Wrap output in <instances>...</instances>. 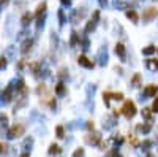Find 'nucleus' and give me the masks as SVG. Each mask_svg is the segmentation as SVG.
Here are the masks:
<instances>
[{
  "label": "nucleus",
  "mask_w": 158,
  "mask_h": 157,
  "mask_svg": "<svg viewBox=\"0 0 158 157\" xmlns=\"http://www.w3.org/2000/svg\"><path fill=\"white\" fill-rule=\"evenodd\" d=\"M136 113H138V109H136L134 101L125 100V103H123V106H122V114H123L127 119H131V117L136 116Z\"/></svg>",
  "instance_id": "f257e3e1"
},
{
  "label": "nucleus",
  "mask_w": 158,
  "mask_h": 157,
  "mask_svg": "<svg viewBox=\"0 0 158 157\" xmlns=\"http://www.w3.org/2000/svg\"><path fill=\"white\" fill-rule=\"evenodd\" d=\"M24 132H25L24 125H21V124L13 125V127L10 128V130H8V138H17V136H22V135H24Z\"/></svg>",
  "instance_id": "f03ea898"
},
{
  "label": "nucleus",
  "mask_w": 158,
  "mask_h": 157,
  "mask_svg": "<svg viewBox=\"0 0 158 157\" xmlns=\"http://www.w3.org/2000/svg\"><path fill=\"white\" fill-rule=\"evenodd\" d=\"M158 16V10L155 6H149V8H145L144 10V13H142V19L144 21H152V19H155V17Z\"/></svg>",
  "instance_id": "7ed1b4c3"
},
{
  "label": "nucleus",
  "mask_w": 158,
  "mask_h": 157,
  "mask_svg": "<svg viewBox=\"0 0 158 157\" xmlns=\"http://www.w3.org/2000/svg\"><path fill=\"white\" fill-rule=\"evenodd\" d=\"M78 63H79L81 67H84V68H89V70H92V68L95 67V63L92 62L89 57H86V56H79V57H78Z\"/></svg>",
  "instance_id": "20e7f679"
},
{
  "label": "nucleus",
  "mask_w": 158,
  "mask_h": 157,
  "mask_svg": "<svg viewBox=\"0 0 158 157\" xmlns=\"http://www.w3.org/2000/svg\"><path fill=\"white\" fill-rule=\"evenodd\" d=\"M144 95H145L147 98L156 97V95H158V86H156V84H149V86L144 89Z\"/></svg>",
  "instance_id": "39448f33"
},
{
  "label": "nucleus",
  "mask_w": 158,
  "mask_h": 157,
  "mask_svg": "<svg viewBox=\"0 0 158 157\" xmlns=\"http://www.w3.org/2000/svg\"><path fill=\"white\" fill-rule=\"evenodd\" d=\"M98 19H100V13H98V11H95V13H94V19H90V21H89V24L86 25V32H87V33H89L90 30H94V29H95V25H97V21H98Z\"/></svg>",
  "instance_id": "423d86ee"
},
{
  "label": "nucleus",
  "mask_w": 158,
  "mask_h": 157,
  "mask_svg": "<svg viewBox=\"0 0 158 157\" xmlns=\"http://www.w3.org/2000/svg\"><path fill=\"white\" fill-rule=\"evenodd\" d=\"M116 54L122 59V60H125V57H127V49H125V46L122 44V43H117L116 44Z\"/></svg>",
  "instance_id": "0eeeda50"
},
{
  "label": "nucleus",
  "mask_w": 158,
  "mask_h": 157,
  "mask_svg": "<svg viewBox=\"0 0 158 157\" xmlns=\"http://www.w3.org/2000/svg\"><path fill=\"white\" fill-rule=\"evenodd\" d=\"M145 67L150 70V71L158 70V59H147V60H145Z\"/></svg>",
  "instance_id": "6e6552de"
},
{
  "label": "nucleus",
  "mask_w": 158,
  "mask_h": 157,
  "mask_svg": "<svg viewBox=\"0 0 158 157\" xmlns=\"http://www.w3.org/2000/svg\"><path fill=\"white\" fill-rule=\"evenodd\" d=\"M127 17H128V19L131 21L133 24H138V21H139L138 13H136V11H133V10H128V11H127Z\"/></svg>",
  "instance_id": "1a4fd4ad"
},
{
  "label": "nucleus",
  "mask_w": 158,
  "mask_h": 157,
  "mask_svg": "<svg viewBox=\"0 0 158 157\" xmlns=\"http://www.w3.org/2000/svg\"><path fill=\"white\" fill-rule=\"evenodd\" d=\"M32 44H33V41L32 40H27V41H24V44H22V54H27L30 49H32Z\"/></svg>",
  "instance_id": "9d476101"
},
{
  "label": "nucleus",
  "mask_w": 158,
  "mask_h": 157,
  "mask_svg": "<svg viewBox=\"0 0 158 157\" xmlns=\"http://www.w3.org/2000/svg\"><path fill=\"white\" fill-rule=\"evenodd\" d=\"M48 152H49L51 155H52V154H60V152H62V147H60L59 144H51Z\"/></svg>",
  "instance_id": "9b49d317"
},
{
  "label": "nucleus",
  "mask_w": 158,
  "mask_h": 157,
  "mask_svg": "<svg viewBox=\"0 0 158 157\" xmlns=\"http://www.w3.org/2000/svg\"><path fill=\"white\" fill-rule=\"evenodd\" d=\"M78 41H79V40H78V32H74V30H73V32H71V40H70V46H71V48H74V46L78 44Z\"/></svg>",
  "instance_id": "f8f14e48"
},
{
  "label": "nucleus",
  "mask_w": 158,
  "mask_h": 157,
  "mask_svg": "<svg viewBox=\"0 0 158 157\" xmlns=\"http://www.w3.org/2000/svg\"><path fill=\"white\" fill-rule=\"evenodd\" d=\"M139 84H141V75L136 73V75L131 78V86H133V87H138Z\"/></svg>",
  "instance_id": "ddd939ff"
},
{
  "label": "nucleus",
  "mask_w": 158,
  "mask_h": 157,
  "mask_svg": "<svg viewBox=\"0 0 158 157\" xmlns=\"http://www.w3.org/2000/svg\"><path fill=\"white\" fill-rule=\"evenodd\" d=\"M100 138H101V136H100L98 133H92V136H87L86 140H87L89 143H94V144H95V143H98V141H100Z\"/></svg>",
  "instance_id": "4468645a"
},
{
  "label": "nucleus",
  "mask_w": 158,
  "mask_h": 157,
  "mask_svg": "<svg viewBox=\"0 0 158 157\" xmlns=\"http://www.w3.org/2000/svg\"><path fill=\"white\" fill-rule=\"evenodd\" d=\"M142 116L147 119L149 122H150V121H152V109H150V108H144V109H142Z\"/></svg>",
  "instance_id": "2eb2a0df"
},
{
  "label": "nucleus",
  "mask_w": 158,
  "mask_h": 157,
  "mask_svg": "<svg viewBox=\"0 0 158 157\" xmlns=\"http://www.w3.org/2000/svg\"><path fill=\"white\" fill-rule=\"evenodd\" d=\"M32 17H33V16H32L30 13H25V14L22 16V19H21V22H22L24 25H27V24H30V22H32Z\"/></svg>",
  "instance_id": "dca6fc26"
},
{
  "label": "nucleus",
  "mask_w": 158,
  "mask_h": 157,
  "mask_svg": "<svg viewBox=\"0 0 158 157\" xmlns=\"http://www.w3.org/2000/svg\"><path fill=\"white\" fill-rule=\"evenodd\" d=\"M144 56H150V54H155V46H147V48L142 49Z\"/></svg>",
  "instance_id": "f3484780"
},
{
  "label": "nucleus",
  "mask_w": 158,
  "mask_h": 157,
  "mask_svg": "<svg viewBox=\"0 0 158 157\" xmlns=\"http://www.w3.org/2000/svg\"><path fill=\"white\" fill-rule=\"evenodd\" d=\"M55 92H57V95H60V97L65 94V86H63V82H59L57 87H55Z\"/></svg>",
  "instance_id": "a211bd4d"
},
{
  "label": "nucleus",
  "mask_w": 158,
  "mask_h": 157,
  "mask_svg": "<svg viewBox=\"0 0 158 157\" xmlns=\"http://www.w3.org/2000/svg\"><path fill=\"white\" fill-rule=\"evenodd\" d=\"M73 157H84V147H79L73 152Z\"/></svg>",
  "instance_id": "6ab92c4d"
},
{
  "label": "nucleus",
  "mask_w": 158,
  "mask_h": 157,
  "mask_svg": "<svg viewBox=\"0 0 158 157\" xmlns=\"http://www.w3.org/2000/svg\"><path fill=\"white\" fill-rule=\"evenodd\" d=\"M138 130H141V132L147 133L149 130H150V124H147V125H138Z\"/></svg>",
  "instance_id": "aec40b11"
},
{
  "label": "nucleus",
  "mask_w": 158,
  "mask_h": 157,
  "mask_svg": "<svg viewBox=\"0 0 158 157\" xmlns=\"http://www.w3.org/2000/svg\"><path fill=\"white\" fill-rule=\"evenodd\" d=\"M55 132H57V136H59V138H63V136H65L63 125H59V127H57V130H55Z\"/></svg>",
  "instance_id": "412c9836"
},
{
  "label": "nucleus",
  "mask_w": 158,
  "mask_h": 157,
  "mask_svg": "<svg viewBox=\"0 0 158 157\" xmlns=\"http://www.w3.org/2000/svg\"><path fill=\"white\" fill-rule=\"evenodd\" d=\"M44 10H46V2H43V3H40V5H38V10H36V14L44 13Z\"/></svg>",
  "instance_id": "4be33fe9"
},
{
  "label": "nucleus",
  "mask_w": 158,
  "mask_h": 157,
  "mask_svg": "<svg viewBox=\"0 0 158 157\" xmlns=\"http://www.w3.org/2000/svg\"><path fill=\"white\" fill-rule=\"evenodd\" d=\"M103 100H105L106 106H109V100H111V92H105V95H103Z\"/></svg>",
  "instance_id": "5701e85b"
},
{
  "label": "nucleus",
  "mask_w": 158,
  "mask_h": 157,
  "mask_svg": "<svg viewBox=\"0 0 158 157\" xmlns=\"http://www.w3.org/2000/svg\"><path fill=\"white\" fill-rule=\"evenodd\" d=\"M152 111L153 113H158V95L155 97V100H153V105H152Z\"/></svg>",
  "instance_id": "b1692460"
},
{
  "label": "nucleus",
  "mask_w": 158,
  "mask_h": 157,
  "mask_svg": "<svg viewBox=\"0 0 158 157\" xmlns=\"http://www.w3.org/2000/svg\"><path fill=\"white\" fill-rule=\"evenodd\" d=\"M8 151V146L5 143H0V152H6Z\"/></svg>",
  "instance_id": "393cba45"
},
{
  "label": "nucleus",
  "mask_w": 158,
  "mask_h": 157,
  "mask_svg": "<svg viewBox=\"0 0 158 157\" xmlns=\"http://www.w3.org/2000/svg\"><path fill=\"white\" fill-rule=\"evenodd\" d=\"M59 19H60V24L65 22V16H63V11H62V10L59 11Z\"/></svg>",
  "instance_id": "a878e982"
},
{
  "label": "nucleus",
  "mask_w": 158,
  "mask_h": 157,
  "mask_svg": "<svg viewBox=\"0 0 158 157\" xmlns=\"http://www.w3.org/2000/svg\"><path fill=\"white\" fill-rule=\"evenodd\" d=\"M5 65H6V60H5V57H2V59H0V68L5 67Z\"/></svg>",
  "instance_id": "bb28decb"
},
{
  "label": "nucleus",
  "mask_w": 158,
  "mask_h": 157,
  "mask_svg": "<svg viewBox=\"0 0 158 157\" xmlns=\"http://www.w3.org/2000/svg\"><path fill=\"white\" fill-rule=\"evenodd\" d=\"M150 144H152V141H150V140H145V141H142V146H145V147H149Z\"/></svg>",
  "instance_id": "cd10ccee"
},
{
  "label": "nucleus",
  "mask_w": 158,
  "mask_h": 157,
  "mask_svg": "<svg viewBox=\"0 0 158 157\" xmlns=\"http://www.w3.org/2000/svg\"><path fill=\"white\" fill-rule=\"evenodd\" d=\"M0 5H2V6H6V5H8V0H0Z\"/></svg>",
  "instance_id": "c85d7f7f"
},
{
  "label": "nucleus",
  "mask_w": 158,
  "mask_h": 157,
  "mask_svg": "<svg viewBox=\"0 0 158 157\" xmlns=\"http://www.w3.org/2000/svg\"><path fill=\"white\" fill-rule=\"evenodd\" d=\"M87 127H89V128H94V122H92V121H89V124H87Z\"/></svg>",
  "instance_id": "c756f323"
},
{
  "label": "nucleus",
  "mask_w": 158,
  "mask_h": 157,
  "mask_svg": "<svg viewBox=\"0 0 158 157\" xmlns=\"http://www.w3.org/2000/svg\"><path fill=\"white\" fill-rule=\"evenodd\" d=\"M62 3H67V5H70V0H60Z\"/></svg>",
  "instance_id": "7c9ffc66"
},
{
  "label": "nucleus",
  "mask_w": 158,
  "mask_h": 157,
  "mask_svg": "<svg viewBox=\"0 0 158 157\" xmlns=\"http://www.w3.org/2000/svg\"><path fill=\"white\" fill-rule=\"evenodd\" d=\"M100 3H101V5H106V3H108V0H100Z\"/></svg>",
  "instance_id": "2f4dec72"
},
{
  "label": "nucleus",
  "mask_w": 158,
  "mask_h": 157,
  "mask_svg": "<svg viewBox=\"0 0 158 157\" xmlns=\"http://www.w3.org/2000/svg\"><path fill=\"white\" fill-rule=\"evenodd\" d=\"M21 157H29V154H27V152H25V154H22Z\"/></svg>",
  "instance_id": "473e14b6"
},
{
  "label": "nucleus",
  "mask_w": 158,
  "mask_h": 157,
  "mask_svg": "<svg viewBox=\"0 0 158 157\" xmlns=\"http://www.w3.org/2000/svg\"><path fill=\"white\" fill-rule=\"evenodd\" d=\"M149 157H152V155H149Z\"/></svg>",
  "instance_id": "72a5a7b5"
}]
</instances>
